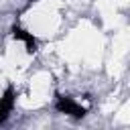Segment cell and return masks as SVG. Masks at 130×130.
<instances>
[{"label": "cell", "mask_w": 130, "mask_h": 130, "mask_svg": "<svg viewBox=\"0 0 130 130\" xmlns=\"http://www.w3.org/2000/svg\"><path fill=\"white\" fill-rule=\"evenodd\" d=\"M55 110L59 114H65L69 118H83L87 114V108H83L81 104H77L73 98L69 95H61V93H55Z\"/></svg>", "instance_id": "1"}, {"label": "cell", "mask_w": 130, "mask_h": 130, "mask_svg": "<svg viewBox=\"0 0 130 130\" xmlns=\"http://www.w3.org/2000/svg\"><path fill=\"white\" fill-rule=\"evenodd\" d=\"M10 35H12V39H16V41H22V43H24V47H26V53H28V55H35V53L39 51V43H37V39L32 37V32L24 30L22 26L12 24Z\"/></svg>", "instance_id": "2"}, {"label": "cell", "mask_w": 130, "mask_h": 130, "mask_svg": "<svg viewBox=\"0 0 130 130\" xmlns=\"http://www.w3.org/2000/svg\"><path fill=\"white\" fill-rule=\"evenodd\" d=\"M14 104H16V89L12 85H8L0 98V124H4L8 120V116L14 110Z\"/></svg>", "instance_id": "3"}]
</instances>
